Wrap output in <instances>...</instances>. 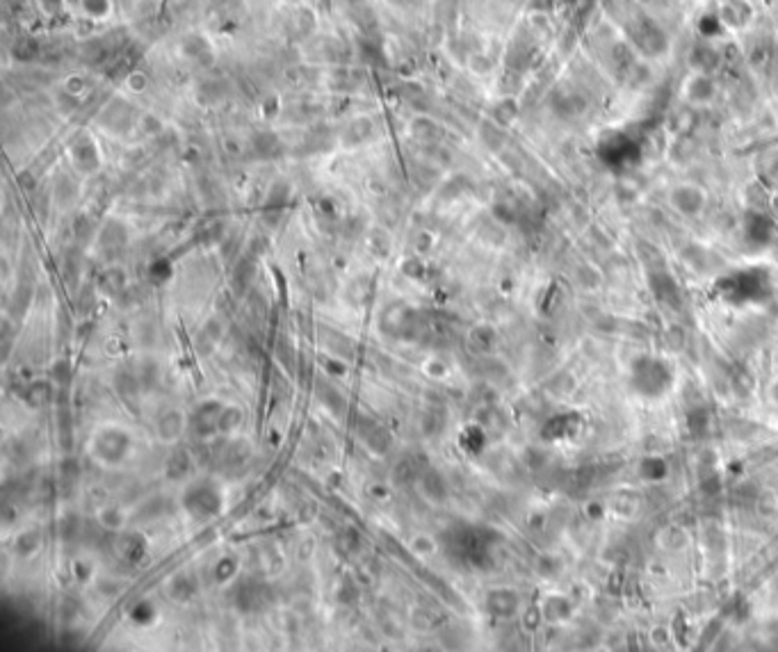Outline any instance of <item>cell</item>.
<instances>
[{"mask_svg":"<svg viewBox=\"0 0 778 652\" xmlns=\"http://www.w3.org/2000/svg\"><path fill=\"white\" fill-rule=\"evenodd\" d=\"M630 388L643 399H659L673 388L669 360L659 356H639L630 367Z\"/></svg>","mask_w":778,"mask_h":652,"instance_id":"cell-1","label":"cell"},{"mask_svg":"<svg viewBox=\"0 0 778 652\" xmlns=\"http://www.w3.org/2000/svg\"><path fill=\"white\" fill-rule=\"evenodd\" d=\"M183 509L194 520H210L222 511V491L210 479L192 482L183 493Z\"/></svg>","mask_w":778,"mask_h":652,"instance_id":"cell-2","label":"cell"},{"mask_svg":"<svg viewBox=\"0 0 778 652\" xmlns=\"http://www.w3.org/2000/svg\"><path fill=\"white\" fill-rule=\"evenodd\" d=\"M719 96V85L703 69H691L689 73L682 78L680 85V98L691 107H705L712 105Z\"/></svg>","mask_w":778,"mask_h":652,"instance_id":"cell-3","label":"cell"},{"mask_svg":"<svg viewBox=\"0 0 778 652\" xmlns=\"http://www.w3.org/2000/svg\"><path fill=\"white\" fill-rule=\"evenodd\" d=\"M128 452H130V436L119 427L101 429L92 441V454L101 463H107V466L121 463Z\"/></svg>","mask_w":778,"mask_h":652,"instance_id":"cell-4","label":"cell"},{"mask_svg":"<svg viewBox=\"0 0 778 652\" xmlns=\"http://www.w3.org/2000/svg\"><path fill=\"white\" fill-rule=\"evenodd\" d=\"M669 203L682 217H698L705 210L707 194L696 183H680L669 192Z\"/></svg>","mask_w":778,"mask_h":652,"instance_id":"cell-5","label":"cell"},{"mask_svg":"<svg viewBox=\"0 0 778 652\" xmlns=\"http://www.w3.org/2000/svg\"><path fill=\"white\" fill-rule=\"evenodd\" d=\"M224 404L219 399H206L194 408L190 429L196 438H210L219 434V420H222Z\"/></svg>","mask_w":778,"mask_h":652,"instance_id":"cell-6","label":"cell"},{"mask_svg":"<svg viewBox=\"0 0 778 652\" xmlns=\"http://www.w3.org/2000/svg\"><path fill=\"white\" fill-rule=\"evenodd\" d=\"M427 468H429V463H427V457H424V454H420V452H406L404 457L399 459L395 466H392L390 479H392V484H397V486L418 484L420 475Z\"/></svg>","mask_w":778,"mask_h":652,"instance_id":"cell-7","label":"cell"},{"mask_svg":"<svg viewBox=\"0 0 778 652\" xmlns=\"http://www.w3.org/2000/svg\"><path fill=\"white\" fill-rule=\"evenodd\" d=\"M112 547H114V554L128 565H137L144 561V556H146V538L137 531L116 534Z\"/></svg>","mask_w":778,"mask_h":652,"instance_id":"cell-8","label":"cell"},{"mask_svg":"<svg viewBox=\"0 0 778 652\" xmlns=\"http://www.w3.org/2000/svg\"><path fill=\"white\" fill-rule=\"evenodd\" d=\"M413 315L415 312L402 303L390 306L381 317V331L390 337H406L408 333H413V324H415Z\"/></svg>","mask_w":778,"mask_h":652,"instance_id":"cell-9","label":"cell"},{"mask_svg":"<svg viewBox=\"0 0 778 652\" xmlns=\"http://www.w3.org/2000/svg\"><path fill=\"white\" fill-rule=\"evenodd\" d=\"M267 604V586L258 582H242L235 588V607L242 611H256Z\"/></svg>","mask_w":778,"mask_h":652,"instance_id":"cell-10","label":"cell"},{"mask_svg":"<svg viewBox=\"0 0 778 652\" xmlns=\"http://www.w3.org/2000/svg\"><path fill=\"white\" fill-rule=\"evenodd\" d=\"M518 607H521V600H518V595L512 588H495V591L486 595V609L498 618L514 616Z\"/></svg>","mask_w":778,"mask_h":652,"instance_id":"cell-11","label":"cell"},{"mask_svg":"<svg viewBox=\"0 0 778 652\" xmlns=\"http://www.w3.org/2000/svg\"><path fill=\"white\" fill-rule=\"evenodd\" d=\"M192 470H194V459L190 450H185V447H176L167 457V461H164V477H167L169 482H183V479L192 475Z\"/></svg>","mask_w":778,"mask_h":652,"instance_id":"cell-12","label":"cell"},{"mask_svg":"<svg viewBox=\"0 0 778 652\" xmlns=\"http://www.w3.org/2000/svg\"><path fill=\"white\" fill-rule=\"evenodd\" d=\"M167 593H169V598L174 600V602H178V604L190 602L194 595L199 593V582H196V575H194V572H190V570L176 572V575L169 579Z\"/></svg>","mask_w":778,"mask_h":652,"instance_id":"cell-13","label":"cell"},{"mask_svg":"<svg viewBox=\"0 0 778 652\" xmlns=\"http://www.w3.org/2000/svg\"><path fill=\"white\" fill-rule=\"evenodd\" d=\"M418 488H420L424 500L436 502V504H441V502L447 500V482H445V477L438 473V470H434V468H427L420 475Z\"/></svg>","mask_w":778,"mask_h":652,"instance_id":"cell-14","label":"cell"},{"mask_svg":"<svg viewBox=\"0 0 778 652\" xmlns=\"http://www.w3.org/2000/svg\"><path fill=\"white\" fill-rule=\"evenodd\" d=\"M155 431H158V438L164 443H176L185 431V418L183 413L176 411V408H169L164 411L158 422H155Z\"/></svg>","mask_w":778,"mask_h":652,"instance_id":"cell-15","label":"cell"},{"mask_svg":"<svg viewBox=\"0 0 778 652\" xmlns=\"http://www.w3.org/2000/svg\"><path fill=\"white\" fill-rule=\"evenodd\" d=\"M114 388H116V395L123 399V404H128L130 408H137L139 404V395L144 392L139 383V376L135 372H116L114 376Z\"/></svg>","mask_w":778,"mask_h":652,"instance_id":"cell-16","label":"cell"},{"mask_svg":"<svg viewBox=\"0 0 778 652\" xmlns=\"http://www.w3.org/2000/svg\"><path fill=\"white\" fill-rule=\"evenodd\" d=\"M71 158H74V164L80 171H94L98 167L96 146H94V141L87 139V137H80L74 146H71Z\"/></svg>","mask_w":778,"mask_h":652,"instance_id":"cell-17","label":"cell"},{"mask_svg":"<svg viewBox=\"0 0 778 652\" xmlns=\"http://www.w3.org/2000/svg\"><path fill=\"white\" fill-rule=\"evenodd\" d=\"M334 545H336V549H338V552H340V554L352 556V554H356L361 547H363V536H361V531H358V529H354V527H345V529H340V531L336 534Z\"/></svg>","mask_w":778,"mask_h":652,"instance_id":"cell-18","label":"cell"},{"mask_svg":"<svg viewBox=\"0 0 778 652\" xmlns=\"http://www.w3.org/2000/svg\"><path fill=\"white\" fill-rule=\"evenodd\" d=\"M411 135L413 139H418L420 144H436L438 137H441V128H438V123L427 119V116H418V119H413L411 123Z\"/></svg>","mask_w":778,"mask_h":652,"instance_id":"cell-19","label":"cell"},{"mask_svg":"<svg viewBox=\"0 0 778 652\" xmlns=\"http://www.w3.org/2000/svg\"><path fill=\"white\" fill-rule=\"evenodd\" d=\"M441 614H438V609L434 607H415L411 611V625L415 630H422V632H429V630H436L438 623H441Z\"/></svg>","mask_w":778,"mask_h":652,"instance_id":"cell-20","label":"cell"},{"mask_svg":"<svg viewBox=\"0 0 778 652\" xmlns=\"http://www.w3.org/2000/svg\"><path fill=\"white\" fill-rule=\"evenodd\" d=\"M53 397V390L46 381H37V383H30L23 392V402H26L30 408H42L51 402Z\"/></svg>","mask_w":778,"mask_h":652,"instance_id":"cell-21","label":"cell"},{"mask_svg":"<svg viewBox=\"0 0 778 652\" xmlns=\"http://www.w3.org/2000/svg\"><path fill=\"white\" fill-rule=\"evenodd\" d=\"M370 135H372V121L370 119H356L345 128L343 144L356 146V144H361V141H365Z\"/></svg>","mask_w":778,"mask_h":652,"instance_id":"cell-22","label":"cell"},{"mask_svg":"<svg viewBox=\"0 0 778 652\" xmlns=\"http://www.w3.org/2000/svg\"><path fill=\"white\" fill-rule=\"evenodd\" d=\"M101 290H103L105 294H121L126 290V274L119 270V267H110L103 274H101V281H98Z\"/></svg>","mask_w":778,"mask_h":652,"instance_id":"cell-23","label":"cell"},{"mask_svg":"<svg viewBox=\"0 0 778 652\" xmlns=\"http://www.w3.org/2000/svg\"><path fill=\"white\" fill-rule=\"evenodd\" d=\"M468 340H470V347H473L477 353H486L489 351L491 347H493V342H495V333H493V328L491 326H475L473 331H470V335H468Z\"/></svg>","mask_w":778,"mask_h":652,"instance_id":"cell-24","label":"cell"},{"mask_svg":"<svg viewBox=\"0 0 778 652\" xmlns=\"http://www.w3.org/2000/svg\"><path fill=\"white\" fill-rule=\"evenodd\" d=\"M365 443H368V447H370L372 452L383 454L390 447L392 438L388 434V429L379 427V424H372V427L368 429V434H365Z\"/></svg>","mask_w":778,"mask_h":652,"instance_id":"cell-25","label":"cell"},{"mask_svg":"<svg viewBox=\"0 0 778 652\" xmlns=\"http://www.w3.org/2000/svg\"><path fill=\"white\" fill-rule=\"evenodd\" d=\"M728 283H733V285H746V274H737V276L730 279ZM753 288L756 290H751V292H740V288H730L726 292V299L735 297V301H758L760 299V281L758 279L753 281Z\"/></svg>","mask_w":778,"mask_h":652,"instance_id":"cell-26","label":"cell"},{"mask_svg":"<svg viewBox=\"0 0 778 652\" xmlns=\"http://www.w3.org/2000/svg\"><path fill=\"white\" fill-rule=\"evenodd\" d=\"M126 242V229L119 222H107V226L101 233V245L103 249H121Z\"/></svg>","mask_w":778,"mask_h":652,"instance_id":"cell-27","label":"cell"},{"mask_svg":"<svg viewBox=\"0 0 778 652\" xmlns=\"http://www.w3.org/2000/svg\"><path fill=\"white\" fill-rule=\"evenodd\" d=\"M242 420H245V413H242V408H238V406H224L222 420H219V434L229 436V434H233V431H238Z\"/></svg>","mask_w":778,"mask_h":652,"instance_id":"cell-28","label":"cell"},{"mask_svg":"<svg viewBox=\"0 0 778 652\" xmlns=\"http://www.w3.org/2000/svg\"><path fill=\"white\" fill-rule=\"evenodd\" d=\"M254 148H256L258 155H263V158H272V155L279 153L281 141L274 132H258V135L254 137Z\"/></svg>","mask_w":778,"mask_h":652,"instance_id":"cell-29","label":"cell"},{"mask_svg":"<svg viewBox=\"0 0 778 652\" xmlns=\"http://www.w3.org/2000/svg\"><path fill=\"white\" fill-rule=\"evenodd\" d=\"M238 575V559L235 556H222L215 563V582L217 584H229Z\"/></svg>","mask_w":778,"mask_h":652,"instance_id":"cell-30","label":"cell"},{"mask_svg":"<svg viewBox=\"0 0 778 652\" xmlns=\"http://www.w3.org/2000/svg\"><path fill=\"white\" fill-rule=\"evenodd\" d=\"M137 376H139L141 388H144V390H153L155 386H158V379H160V367H158V363H155L153 358H144V360H141V370L137 372Z\"/></svg>","mask_w":778,"mask_h":652,"instance_id":"cell-31","label":"cell"},{"mask_svg":"<svg viewBox=\"0 0 778 652\" xmlns=\"http://www.w3.org/2000/svg\"><path fill=\"white\" fill-rule=\"evenodd\" d=\"M39 543H42V536H39V531H23V534H19L17 536V540H14V549H17V554H21V556H30V554H35L37 549H39Z\"/></svg>","mask_w":778,"mask_h":652,"instance_id":"cell-32","label":"cell"},{"mask_svg":"<svg viewBox=\"0 0 778 652\" xmlns=\"http://www.w3.org/2000/svg\"><path fill=\"white\" fill-rule=\"evenodd\" d=\"M544 614H546L548 620H553V623H555V620L569 618L571 616V602L553 595V598H548V602L544 604Z\"/></svg>","mask_w":778,"mask_h":652,"instance_id":"cell-33","label":"cell"},{"mask_svg":"<svg viewBox=\"0 0 778 652\" xmlns=\"http://www.w3.org/2000/svg\"><path fill=\"white\" fill-rule=\"evenodd\" d=\"M338 602L345 604V607H354L361 598V588L354 582V577H343L340 586H338Z\"/></svg>","mask_w":778,"mask_h":652,"instance_id":"cell-34","label":"cell"},{"mask_svg":"<svg viewBox=\"0 0 778 652\" xmlns=\"http://www.w3.org/2000/svg\"><path fill=\"white\" fill-rule=\"evenodd\" d=\"M80 531H83V522H80V518H78V513H67L60 520V536L64 540L78 538L80 536Z\"/></svg>","mask_w":778,"mask_h":652,"instance_id":"cell-35","label":"cell"},{"mask_svg":"<svg viewBox=\"0 0 778 652\" xmlns=\"http://www.w3.org/2000/svg\"><path fill=\"white\" fill-rule=\"evenodd\" d=\"M219 335H222V324H219L217 319H210L208 324L203 326V331L199 335V344L206 342V344H203V353H208L212 349V344L219 340Z\"/></svg>","mask_w":778,"mask_h":652,"instance_id":"cell-36","label":"cell"},{"mask_svg":"<svg viewBox=\"0 0 778 652\" xmlns=\"http://www.w3.org/2000/svg\"><path fill=\"white\" fill-rule=\"evenodd\" d=\"M98 520H101V525H103L105 529L116 531V529H121V527H123V520H126V518H123V513L119 511V509L107 506V509H103V511H101Z\"/></svg>","mask_w":778,"mask_h":652,"instance_id":"cell-37","label":"cell"},{"mask_svg":"<svg viewBox=\"0 0 778 652\" xmlns=\"http://www.w3.org/2000/svg\"><path fill=\"white\" fill-rule=\"evenodd\" d=\"M461 445L466 447L468 452H479V450H482V445H484V434L479 429L470 427V429H466L461 434Z\"/></svg>","mask_w":778,"mask_h":652,"instance_id":"cell-38","label":"cell"},{"mask_svg":"<svg viewBox=\"0 0 778 652\" xmlns=\"http://www.w3.org/2000/svg\"><path fill=\"white\" fill-rule=\"evenodd\" d=\"M514 116H516V103H514L512 98H505V100H500V103L495 105V121H498V123H502V125L512 123Z\"/></svg>","mask_w":778,"mask_h":652,"instance_id":"cell-39","label":"cell"},{"mask_svg":"<svg viewBox=\"0 0 778 652\" xmlns=\"http://www.w3.org/2000/svg\"><path fill=\"white\" fill-rule=\"evenodd\" d=\"M470 71L477 76H489L493 71V60L486 53H473V58H470Z\"/></svg>","mask_w":778,"mask_h":652,"instance_id":"cell-40","label":"cell"},{"mask_svg":"<svg viewBox=\"0 0 778 652\" xmlns=\"http://www.w3.org/2000/svg\"><path fill=\"white\" fill-rule=\"evenodd\" d=\"M641 470H643V475L650 479V482H659V479H662L664 473H666V466L662 463V459H646V461H643Z\"/></svg>","mask_w":778,"mask_h":652,"instance_id":"cell-41","label":"cell"},{"mask_svg":"<svg viewBox=\"0 0 778 652\" xmlns=\"http://www.w3.org/2000/svg\"><path fill=\"white\" fill-rule=\"evenodd\" d=\"M370 249L374 251L377 256H386L388 251H390V240H388V235L383 233V231H374V233H372V238H370Z\"/></svg>","mask_w":778,"mask_h":652,"instance_id":"cell-42","label":"cell"},{"mask_svg":"<svg viewBox=\"0 0 778 652\" xmlns=\"http://www.w3.org/2000/svg\"><path fill=\"white\" fill-rule=\"evenodd\" d=\"M402 274L406 279H422V274H424V265L418 261V258H408V261H404V265H402Z\"/></svg>","mask_w":778,"mask_h":652,"instance_id":"cell-43","label":"cell"},{"mask_svg":"<svg viewBox=\"0 0 778 652\" xmlns=\"http://www.w3.org/2000/svg\"><path fill=\"white\" fill-rule=\"evenodd\" d=\"M313 28H315V17H313V12L304 10L297 14V30H300V35H309Z\"/></svg>","mask_w":778,"mask_h":652,"instance_id":"cell-44","label":"cell"},{"mask_svg":"<svg viewBox=\"0 0 778 652\" xmlns=\"http://www.w3.org/2000/svg\"><path fill=\"white\" fill-rule=\"evenodd\" d=\"M35 55H37V44L33 42V39H21V42L17 44V58L33 60Z\"/></svg>","mask_w":778,"mask_h":652,"instance_id":"cell-45","label":"cell"},{"mask_svg":"<svg viewBox=\"0 0 778 652\" xmlns=\"http://www.w3.org/2000/svg\"><path fill=\"white\" fill-rule=\"evenodd\" d=\"M411 547H413V552H418V554H431L434 552V540H431L429 536H424V534H420V536L413 538Z\"/></svg>","mask_w":778,"mask_h":652,"instance_id":"cell-46","label":"cell"},{"mask_svg":"<svg viewBox=\"0 0 778 652\" xmlns=\"http://www.w3.org/2000/svg\"><path fill=\"white\" fill-rule=\"evenodd\" d=\"M53 379L60 383V386H64V383L69 381V376H71V372H69V363L67 360H58V363L53 365Z\"/></svg>","mask_w":778,"mask_h":652,"instance_id":"cell-47","label":"cell"},{"mask_svg":"<svg viewBox=\"0 0 778 652\" xmlns=\"http://www.w3.org/2000/svg\"><path fill=\"white\" fill-rule=\"evenodd\" d=\"M85 10H87L92 17H103L107 12V0H85Z\"/></svg>","mask_w":778,"mask_h":652,"instance_id":"cell-48","label":"cell"},{"mask_svg":"<svg viewBox=\"0 0 778 652\" xmlns=\"http://www.w3.org/2000/svg\"><path fill=\"white\" fill-rule=\"evenodd\" d=\"M424 372L429 376H438V379H441V376H445V365L441 360H429V363L424 365Z\"/></svg>","mask_w":778,"mask_h":652,"instance_id":"cell-49","label":"cell"},{"mask_svg":"<svg viewBox=\"0 0 778 652\" xmlns=\"http://www.w3.org/2000/svg\"><path fill=\"white\" fill-rule=\"evenodd\" d=\"M128 85H130V87L135 89V91H141V89L146 87V76H141V73H130V76H128Z\"/></svg>","mask_w":778,"mask_h":652,"instance_id":"cell-50","label":"cell"},{"mask_svg":"<svg viewBox=\"0 0 778 652\" xmlns=\"http://www.w3.org/2000/svg\"><path fill=\"white\" fill-rule=\"evenodd\" d=\"M325 365H327V372H331V374H345V365L343 363H336L334 358H325Z\"/></svg>","mask_w":778,"mask_h":652,"instance_id":"cell-51","label":"cell"},{"mask_svg":"<svg viewBox=\"0 0 778 652\" xmlns=\"http://www.w3.org/2000/svg\"><path fill=\"white\" fill-rule=\"evenodd\" d=\"M431 238H429V233H420L418 235V242H415V249L420 251V254H424V251H429V247H431V242H429Z\"/></svg>","mask_w":778,"mask_h":652,"instance_id":"cell-52","label":"cell"},{"mask_svg":"<svg viewBox=\"0 0 778 652\" xmlns=\"http://www.w3.org/2000/svg\"><path fill=\"white\" fill-rule=\"evenodd\" d=\"M74 572L78 575V579H80V582H85V579L89 577V568H87V565H85L83 561H76V563H74Z\"/></svg>","mask_w":778,"mask_h":652,"instance_id":"cell-53","label":"cell"},{"mask_svg":"<svg viewBox=\"0 0 778 652\" xmlns=\"http://www.w3.org/2000/svg\"><path fill=\"white\" fill-rule=\"evenodd\" d=\"M83 78H69L67 80V91H71V94H78L83 89Z\"/></svg>","mask_w":778,"mask_h":652,"instance_id":"cell-54","label":"cell"}]
</instances>
